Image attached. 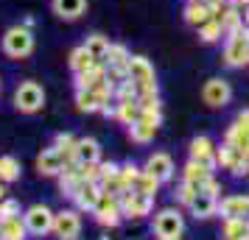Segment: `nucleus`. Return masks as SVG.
Segmentation results:
<instances>
[{"instance_id":"f257e3e1","label":"nucleus","mask_w":249,"mask_h":240,"mask_svg":"<svg viewBox=\"0 0 249 240\" xmlns=\"http://www.w3.org/2000/svg\"><path fill=\"white\" fill-rule=\"evenodd\" d=\"M3 53L9 59H28L34 53V34L28 25H12L6 34H3Z\"/></svg>"},{"instance_id":"f03ea898","label":"nucleus","mask_w":249,"mask_h":240,"mask_svg":"<svg viewBox=\"0 0 249 240\" xmlns=\"http://www.w3.org/2000/svg\"><path fill=\"white\" fill-rule=\"evenodd\" d=\"M224 62L227 67H249V36L244 28L224 36Z\"/></svg>"},{"instance_id":"7ed1b4c3","label":"nucleus","mask_w":249,"mask_h":240,"mask_svg":"<svg viewBox=\"0 0 249 240\" xmlns=\"http://www.w3.org/2000/svg\"><path fill=\"white\" fill-rule=\"evenodd\" d=\"M14 106L25 114L39 112V109L45 106V90H42V84H36V81H23V84L14 90Z\"/></svg>"},{"instance_id":"20e7f679","label":"nucleus","mask_w":249,"mask_h":240,"mask_svg":"<svg viewBox=\"0 0 249 240\" xmlns=\"http://www.w3.org/2000/svg\"><path fill=\"white\" fill-rule=\"evenodd\" d=\"M126 73H129V79L137 84L140 95H143V92H154L157 90V73H154V64H151L146 56H132ZM140 95H137V98H140Z\"/></svg>"},{"instance_id":"39448f33","label":"nucleus","mask_w":249,"mask_h":240,"mask_svg":"<svg viewBox=\"0 0 249 240\" xmlns=\"http://www.w3.org/2000/svg\"><path fill=\"white\" fill-rule=\"evenodd\" d=\"M53 212L48 209L45 204H34V207H28L25 209V226H28V235H36V238H42V235H48L51 229H53Z\"/></svg>"},{"instance_id":"423d86ee","label":"nucleus","mask_w":249,"mask_h":240,"mask_svg":"<svg viewBox=\"0 0 249 240\" xmlns=\"http://www.w3.org/2000/svg\"><path fill=\"white\" fill-rule=\"evenodd\" d=\"M92 215H95V221L104 224V226H118V224H121V218H124L121 198H118V195H109V193H101V201L95 204Z\"/></svg>"},{"instance_id":"0eeeda50","label":"nucleus","mask_w":249,"mask_h":240,"mask_svg":"<svg viewBox=\"0 0 249 240\" xmlns=\"http://www.w3.org/2000/svg\"><path fill=\"white\" fill-rule=\"evenodd\" d=\"M154 207V195L137 193V190H126L121 195V209H124V218H143L151 212Z\"/></svg>"},{"instance_id":"6e6552de","label":"nucleus","mask_w":249,"mask_h":240,"mask_svg":"<svg viewBox=\"0 0 249 240\" xmlns=\"http://www.w3.org/2000/svg\"><path fill=\"white\" fill-rule=\"evenodd\" d=\"M247 157H249L247 148H238V145L227 143V140H224V145H218V165L227 168V171H232L235 176L247 173Z\"/></svg>"},{"instance_id":"1a4fd4ad","label":"nucleus","mask_w":249,"mask_h":240,"mask_svg":"<svg viewBox=\"0 0 249 240\" xmlns=\"http://www.w3.org/2000/svg\"><path fill=\"white\" fill-rule=\"evenodd\" d=\"M191 160L204 165L207 171H215L218 168V148L213 145L210 137H193L191 140Z\"/></svg>"},{"instance_id":"9d476101","label":"nucleus","mask_w":249,"mask_h":240,"mask_svg":"<svg viewBox=\"0 0 249 240\" xmlns=\"http://www.w3.org/2000/svg\"><path fill=\"white\" fill-rule=\"evenodd\" d=\"M182 229H185V221L177 209H160L157 218H154V235L157 238H179Z\"/></svg>"},{"instance_id":"9b49d317","label":"nucleus","mask_w":249,"mask_h":240,"mask_svg":"<svg viewBox=\"0 0 249 240\" xmlns=\"http://www.w3.org/2000/svg\"><path fill=\"white\" fill-rule=\"evenodd\" d=\"M53 232L59 240H76L81 232V218L76 209H62L53 218Z\"/></svg>"},{"instance_id":"f8f14e48","label":"nucleus","mask_w":249,"mask_h":240,"mask_svg":"<svg viewBox=\"0 0 249 240\" xmlns=\"http://www.w3.org/2000/svg\"><path fill=\"white\" fill-rule=\"evenodd\" d=\"M230 98H232V87L224 79H210L202 87V101L207 106H224V103H230Z\"/></svg>"},{"instance_id":"ddd939ff","label":"nucleus","mask_w":249,"mask_h":240,"mask_svg":"<svg viewBox=\"0 0 249 240\" xmlns=\"http://www.w3.org/2000/svg\"><path fill=\"white\" fill-rule=\"evenodd\" d=\"M70 198L76 201V207H79V209H90V212H92V209H95V204L101 201V184L81 179L79 187L70 193Z\"/></svg>"},{"instance_id":"4468645a","label":"nucleus","mask_w":249,"mask_h":240,"mask_svg":"<svg viewBox=\"0 0 249 240\" xmlns=\"http://www.w3.org/2000/svg\"><path fill=\"white\" fill-rule=\"evenodd\" d=\"M65 168H68V160H65V154L56 145L45 148L39 154V160H36V171L42 173V176H59Z\"/></svg>"},{"instance_id":"2eb2a0df","label":"nucleus","mask_w":249,"mask_h":240,"mask_svg":"<svg viewBox=\"0 0 249 240\" xmlns=\"http://www.w3.org/2000/svg\"><path fill=\"white\" fill-rule=\"evenodd\" d=\"M143 171L151 173V176H154V179H160V182H168L171 176H174V160H171L165 151H154V154L146 160Z\"/></svg>"},{"instance_id":"dca6fc26","label":"nucleus","mask_w":249,"mask_h":240,"mask_svg":"<svg viewBox=\"0 0 249 240\" xmlns=\"http://www.w3.org/2000/svg\"><path fill=\"white\" fill-rule=\"evenodd\" d=\"M218 212L224 221H232V218L249 221V198L247 195H227L224 201H218Z\"/></svg>"},{"instance_id":"f3484780","label":"nucleus","mask_w":249,"mask_h":240,"mask_svg":"<svg viewBox=\"0 0 249 240\" xmlns=\"http://www.w3.org/2000/svg\"><path fill=\"white\" fill-rule=\"evenodd\" d=\"M227 143H232L238 148H247L249 151V109L235 114L232 126L227 128Z\"/></svg>"},{"instance_id":"a211bd4d","label":"nucleus","mask_w":249,"mask_h":240,"mask_svg":"<svg viewBox=\"0 0 249 240\" xmlns=\"http://www.w3.org/2000/svg\"><path fill=\"white\" fill-rule=\"evenodd\" d=\"M210 20H213V9H210L207 0H188V6H185V23L191 25V28H202Z\"/></svg>"},{"instance_id":"6ab92c4d","label":"nucleus","mask_w":249,"mask_h":240,"mask_svg":"<svg viewBox=\"0 0 249 240\" xmlns=\"http://www.w3.org/2000/svg\"><path fill=\"white\" fill-rule=\"evenodd\" d=\"M51 9H53V14L59 20L73 23V20H79L81 14L87 12V0H51Z\"/></svg>"},{"instance_id":"aec40b11","label":"nucleus","mask_w":249,"mask_h":240,"mask_svg":"<svg viewBox=\"0 0 249 240\" xmlns=\"http://www.w3.org/2000/svg\"><path fill=\"white\" fill-rule=\"evenodd\" d=\"M68 64H70V73L73 76H81V73H87V70H92L98 62L87 53V48L79 45V48H73L70 50V59H68Z\"/></svg>"},{"instance_id":"412c9836","label":"nucleus","mask_w":249,"mask_h":240,"mask_svg":"<svg viewBox=\"0 0 249 240\" xmlns=\"http://www.w3.org/2000/svg\"><path fill=\"white\" fill-rule=\"evenodd\" d=\"M213 179V171H207L204 165H199V162H188L185 165V171H182V182H188V184H193V187H199L202 190L204 187V182H210Z\"/></svg>"},{"instance_id":"4be33fe9","label":"nucleus","mask_w":249,"mask_h":240,"mask_svg":"<svg viewBox=\"0 0 249 240\" xmlns=\"http://www.w3.org/2000/svg\"><path fill=\"white\" fill-rule=\"evenodd\" d=\"M98 160H101V145L92 137H81L76 143V162L87 165V162H98Z\"/></svg>"},{"instance_id":"5701e85b","label":"nucleus","mask_w":249,"mask_h":240,"mask_svg":"<svg viewBox=\"0 0 249 240\" xmlns=\"http://www.w3.org/2000/svg\"><path fill=\"white\" fill-rule=\"evenodd\" d=\"M191 209H193V215L196 218H210V215L218 212V198L210 195V193H204V190H199V195L193 198Z\"/></svg>"},{"instance_id":"b1692460","label":"nucleus","mask_w":249,"mask_h":240,"mask_svg":"<svg viewBox=\"0 0 249 240\" xmlns=\"http://www.w3.org/2000/svg\"><path fill=\"white\" fill-rule=\"evenodd\" d=\"M76 106H79V112H101L104 98L92 90V87H87V90H76Z\"/></svg>"},{"instance_id":"393cba45","label":"nucleus","mask_w":249,"mask_h":240,"mask_svg":"<svg viewBox=\"0 0 249 240\" xmlns=\"http://www.w3.org/2000/svg\"><path fill=\"white\" fill-rule=\"evenodd\" d=\"M25 235H28V226H25V221L20 215L0 221V238L3 240H25Z\"/></svg>"},{"instance_id":"a878e982","label":"nucleus","mask_w":249,"mask_h":240,"mask_svg":"<svg viewBox=\"0 0 249 240\" xmlns=\"http://www.w3.org/2000/svg\"><path fill=\"white\" fill-rule=\"evenodd\" d=\"M140 114H143V109H140V101H118V109H115V117L121 120V123H126V126H132V123H137L140 120Z\"/></svg>"},{"instance_id":"bb28decb","label":"nucleus","mask_w":249,"mask_h":240,"mask_svg":"<svg viewBox=\"0 0 249 240\" xmlns=\"http://www.w3.org/2000/svg\"><path fill=\"white\" fill-rule=\"evenodd\" d=\"M109 45H112V42H109L104 34H90L87 39H84V48H87V53H90L95 62H104V59H107Z\"/></svg>"},{"instance_id":"cd10ccee","label":"nucleus","mask_w":249,"mask_h":240,"mask_svg":"<svg viewBox=\"0 0 249 240\" xmlns=\"http://www.w3.org/2000/svg\"><path fill=\"white\" fill-rule=\"evenodd\" d=\"M224 238L227 240H247L249 238V221H241V218L224 221Z\"/></svg>"},{"instance_id":"c85d7f7f","label":"nucleus","mask_w":249,"mask_h":240,"mask_svg":"<svg viewBox=\"0 0 249 240\" xmlns=\"http://www.w3.org/2000/svg\"><path fill=\"white\" fill-rule=\"evenodd\" d=\"M154 134H157V128L148 126L146 120H137V123H132V126H129V137L135 140V143H140V145L151 143V140H154Z\"/></svg>"},{"instance_id":"c756f323","label":"nucleus","mask_w":249,"mask_h":240,"mask_svg":"<svg viewBox=\"0 0 249 240\" xmlns=\"http://www.w3.org/2000/svg\"><path fill=\"white\" fill-rule=\"evenodd\" d=\"M196 31H199V39L207 42V45H210V42H218L221 36H227L224 25L218 23V20H210V23H204L202 28H196Z\"/></svg>"},{"instance_id":"7c9ffc66","label":"nucleus","mask_w":249,"mask_h":240,"mask_svg":"<svg viewBox=\"0 0 249 240\" xmlns=\"http://www.w3.org/2000/svg\"><path fill=\"white\" fill-rule=\"evenodd\" d=\"M20 179V162L14 157H0V182H17Z\"/></svg>"},{"instance_id":"2f4dec72","label":"nucleus","mask_w":249,"mask_h":240,"mask_svg":"<svg viewBox=\"0 0 249 240\" xmlns=\"http://www.w3.org/2000/svg\"><path fill=\"white\" fill-rule=\"evenodd\" d=\"M140 173H143V168H137L135 162H126V165H121V182H124L129 190H135Z\"/></svg>"},{"instance_id":"473e14b6","label":"nucleus","mask_w":249,"mask_h":240,"mask_svg":"<svg viewBox=\"0 0 249 240\" xmlns=\"http://www.w3.org/2000/svg\"><path fill=\"white\" fill-rule=\"evenodd\" d=\"M160 179H154V176H151V173H140V179H137V184H135V190L137 193H146V195H157V187H160Z\"/></svg>"},{"instance_id":"72a5a7b5","label":"nucleus","mask_w":249,"mask_h":240,"mask_svg":"<svg viewBox=\"0 0 249 240\" xmlns=\"http://www.w3.org/2000/svg\"><path fill=\"white\" fill-rule=\"evenodd\" d=\"M196 195H199V187H193V184H188V182H182V187L177 190V198H179L182 204H188V207L193 204Z\"/></svg>"},{"instance_id":"f704fd0d","label":"nucleus","mask_w":249,"mask_h":240,"mask_svg":"<svg viewBox=\"0 0 249 240\" xmlns=\"http://www.w3.org/2000/svg\"><path fill=\"white\" fill-rule=\"evenodd\" d=\"M20 215V204L17 201H0V221H9V218H17Z\"/></svg>"},{"instance_id":"c9c22d12","label":"nucleus","mask_w":249,"mask_h":240,"mask_svg":"<svg viewBox=\"0 0 249 240\" xmlns=\"http://www.w3.org/2000/svg\"><path fill=\"white\" fill-rule=\"evenodd\" d=\"M98 168H101V182H107V179H115V176L121 173V168H118L115 162H101ZM101 182H98V184H101Z\"/></svg>"},{"instance_id":"e433bc0d","label":"nucleus","mask_w":249,"mask_h":240,"mask_svg":"<svg viewBox=\"0 0 249 240\" xmlns=\"http://www.w3.org/2000/svg\"><path fill=\"white\" fill-rule=\"evenodd\" d=\"M244 25H249V6L244 9Z\"/></svg>"},{"instance_id":"4c0bfd02","label":"nucleus","mask_w":249,"mask_h":240,"mask_svg":"<svg viewBox=\"0 0 249 240\" xmlns=\"http://www.w3.org/2000/svg\"><path fill=\"white\" fill-rule=\"evenodd\" d=\"M3 195H6V190H3V182H0V201H3Z\"/></svg>"},{"instance_id":"58836bf2","label":"nucleus","mask_w":249,"mask_h":240,"mask_svg":"<svg viewBox=\"0 0 249 240\" xmlns=\"http://www.w3.org/2000/svg\"><path fill=\"white\" fill-rule=\"evenodd\" d=\"M160 240H179V238H160Z\"/></svg>"},{"instance_id":"ea45409f","label":"nucleus","mask_w":249,"mask_h":240,"mask_svg":"<svg viewBox=\"0 0 249 240\" xmlns=\"http://www.w3.org/2000/svg\"><path fill=\"white\" fill-rule=\"evenodd\" d=\"M244 31H247V36H249V25H244Z\"/></svg>"},{"instance_id":"a19ab883","label":"nucleus","mask_w":249,"mask_h":240,"mask_svg":"<svg viewBox=\"0 0 249 240\" xmlns=\"http://www.w3.org/2000/svg\"><path fill=\"white\" fill-rule=\"evenodd\" d=\"M0 240H3V238H0Z\"/></svg>"},{"instance_id":"79ce46f5","label":"nucleus","mask_w":249,"mask_h":240,"mask_svg":"<svg viewBox=\"0 0 249 240\" xmlns=\"http://www.w3.org/2000/svg\"><path fill=\"white\" fill-rule=\"evenodd\" d=\"M247 240H249V238H247Z\"/></svg>"}]
</instances>
